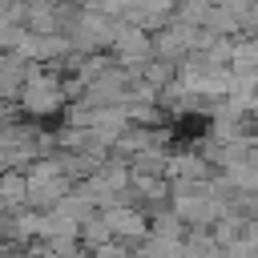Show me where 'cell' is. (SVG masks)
I'll return each mask as SVG.
<instances>
[{"instance_id":"cell-1","label":"cell","mask_w":258,"mask_h":258,"mask_svg":"<svg viewBox=\"0 0 258 258\" xmlns=\"http://www.w3.org/2000/svg\"><path fill=\"white\" fill-rule=\"evenodd\" d=\"M101 218H105V226H109V234L117 238V242H125L129 250L149 234V214H141L137 206H129V202H117V206H105L101 210Z\"/></svg>"}]
</instances>
